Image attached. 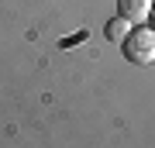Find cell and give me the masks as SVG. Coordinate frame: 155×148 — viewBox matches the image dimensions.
<instances>
[{"instance_id": "obj_1", "label": "cell", "mask_w": 155, "mask_h": 148, "mask_svg": "<svg viewBox=\"0 0 155 148\" xmlns=\"http://www.w3.org/2000/svg\"><path fill=\"white\" fill-rule=\"evenodd\" d=\"M124 55H127V62H138V66L155 62V31L152 28H134V31H127Z\"/></svg>"}, {"instance_id": "obj_2", "label": "cell", "mask_w": 155, "mask_h": 148, "mask_svg": "<svg viewBox=\"0 0 155 148\" xmlns=\"http://www.w3.org/2000/svg\"><path fill=\"white\" fill-rule=\"evenodd\" d=\"M117 7H121V17L131 24H138L141 17H148L152 11V0H117Z\"/></svg>"}, {"instance_id": "obj_3", "label": "cell", "mask_w": 155, "mask_h": 148, "mask_svg": "<svg viewBox=\"0 0 155 148\" xmlns=\"http://www.w3.org/2000/svg\"><path fill=\"white\" fill-rule=\"evenodd\" d=\"M127 24H131V21H124V17H114V21L107 24V38H110V41H124V38H127Z\"/></svg>"}, {"instance_id": "obj_4", "label": "cell", "mask_w": 155, "mask_h": 148, "mask_svg": "<svg viewBox=\"0 0 155 148\" xmlns=\"http://www.w3.org/2000/svg\"><path fill=\"white\" fill-rule=\"evenodd\" d=\"M148 14H152V28H155V7H152V11H148Z\"/></svg>"}]
</instances>
